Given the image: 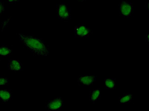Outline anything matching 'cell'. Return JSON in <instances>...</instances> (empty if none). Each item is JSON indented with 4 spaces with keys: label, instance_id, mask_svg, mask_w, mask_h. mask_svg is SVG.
Wrapping results in <instances>:
<instances>
[{
    "label": "cell",
    "instance_id": "cell-1",
    "mask_svg": "<svg viewBox=\"0 0 149 111\" xmlns=\"http://www.w3.org/2000/svg\"><path fill=\"white\" fill-rule=\"evenodd\" d=\"M20 41L35 56L47 57L49 55V50L45 42L33 35L19 33Z\"/></svg>",
    "mask_w": 149,
    "mask_h": 111
},
{
    "label": "cell",
    "instance_id": "cell-2",
    "mask_svg": "<svg viewBox=\"0 0 149 111\" xmlns=\"http://www.w3.org/2000/svg\"><path fill=\"white\" fill-rule=\"evenodd\" d=\"M56 16L61 20H69L71 18V10L65 3H59L56 5Z\"/></svg>",
    "mask_w": 149,
    "mask_h": 111
},
{
    "label": "cell",
    "instance_id": "cell-3",
    "mask_svg": "<svg viewBox=\"0 0 149 111\" xmlns=\"http://www.w3.org/2000/svg\"><path fill=\"white\" fill-rule=\"evenodd\" d=\"M119 12L124 18L130 17L134 12L133 4L127 0H122L119 4Z\"/></svg>",
    "mask_w": 149,
    "mask_h": 111
},
{
    "label": "cell",
    "instance_id": "cell-4",
    "mask_svg": "<svg viewBox=\"0 0 149 111\" xmlns=\"http://www.w3.org/2000/svg\"><path fill=\"white\" fill-rule=\"evenodd\" d=\"M93 33L91 28L87 27L83 24H79L74 28V34L75 38H88Z\"/></svg>",
    "mask_w": 149,
    "mask_h": 111
},
{
    "label": "cell",
    "instance_id": "cell-5",
    "mask_svg": "<svg viewBox=\"0 0 149 111\" xmlns=\"http://www.w3.org/2000/svg\"><path fill=\"white\" fill-rule=\"evenodd\" d=\"M63 105V100L61 97H57L46 103L45 108L48 111H57L60 110Z\"/></svg>",
    "mask_w": 149,
    "mask_h": 111
},
{
    "label": "cell",
    "instance_id": "cell-6",
    "mask_svg": "<svg viewBox=\"0 0 149 111\" xmlns=\"http://www.w3.org/2000/svg\"><path fill=\"white\" fill-rule=\"evenodd\" d=\"M96 80V76L95 75H80L78 77V82L79 85L89 87L94 84Z\"/></svg>",
    "mask_w": 149,
    "mask_h": 111
},
{
    "label": "cell",
    "instance_id": "cell-7",
    "mask_svg": "<svg viewBox=\"0 0 149 111\" xmlns=\"http://www.w3.org/2000/svg\"><path fill=\"white\" fill-rule=\"evenodd\" d=\"M8 67L9 70L15 72L21 71L23 69L22 63L19 60L15 59H11L9 61Z\"/></svg>",
    "mask_w": 149,
    "mask_h": 111
},
{
    "label": "cell",
    "instance_id": "cell-8",
    "mask_svg": "<svg viewBox=\"0 0 149 111\" xmlns=\"http://www.w3.org/2000/svg\"><path fill=\"white\" fill-rule=\"evenodd\" d=\"M13 93L10 89H0V100L4 103H8L12 99Z\"/></svg>",
    "mask_w": 149,
    "mask_h": 111
},
{
    "label": "cell",
    "instance_id": "cell-9",
    "mask_svg": "<svg viewBox=\"0 0 149 111\" xmlns=\"http://www.w3.org/2000/svg\"><path fill=\"white\" fill-rule=\"evenodd\" d=\"M101 89H94L90 92V100L93 103H95L96 101L100 100L101 98Z\"/></svg>",
    "mask_w": 149,
    "mask_h": 111
},
{
    "label": "cell",
    "instance_id": "cell-10",
    "mask_svg": "<svg viewBox=\"0 0 149 111\" xmlns=\"http://www.w3.org/2000/svg\"><path fill=\"white\" fill-rule=\"evenodd\" d=\"M105 88L107 89H115L116 88V79L106 78L104 79Z\"/></svg>",
    "mask_w": 149,
    "mask_h": 111
},
{
    "label": "cell",
    "instance_id": "cell-11",
    "mask_svg": "<svg viewBox=\"0 0 149 111\" xmlns=\"http://www.w3.org/2000/svg\"><path fill=\"white\" fill-rule=\"evenodd\" d=\"M133 99V94L131 93L123 94L122 96L119 97V103L120 104L130 103Z\"/></svg>",
    "mask_w": 149,
    "mask_h": 111
},
{
    "label": "cell",
    "instance_id": "cell-12",
    "mask_svg": "<svg viewBox=\"0 0 149 111\" xmlns=\"http://www.w3.org/2000/svg\"><path fill=\"white\" fill-rule=\"evenodd\" d=\"M12 49L6 45H2L0 46V56L8 57L12 54Z\"/></svg>",
    "mask_w": 149,
    "mask_h": 111
},
{
    "label": "cell",
    "instance_id": "cell-13",
    "mask_svg": "<svg viewBox=\"0 0 149 111\" xmlns=\"http://www.w3.org/2000/svg\"><path fill=\"white\" fill-rule=\"evenodd\" d=\"M9 84L8 79L4 76H0V86L8 85Z\"/></svg>",
    "mask_w": 149,
    "mask_h": 111
},
{
    "label": "cell",
    "instance_id": "cell-14",
    "mask_svg": "<svg viewBox=\"0 0 149 111\" xmlns=\"http://www.w3.org/2000/svg\"><path fill=\"white\" fill-rule=\"evenodd\" d=\"M5 11V8L4 2L1 0H0V15L3 13Z\"/></svg>",
    "mask_w": 149,
    "mask_h": 111
},
{
    "label": "cell",
    "instance_id": "cell-15",
    "mask_svg": "<svg viewBox=\"0 0 149 111\" xmlns=\"http://www.w3.org/2000/svg\"><path fill=\"white\" fill-rule=\"evenodd\" d=\"M20 0H7L8 2L10 3H17L19 2Z\"/></svg>",
    "mask_w": 149,
    "mask_h": 111
},
{
    "label": "cell",
    "instance_id": "cell-16",
    "mask_svg": "<svg viewBox=\"0 0 149 111\" xmlns=\"http://www.w3.org/2000/svg\"><path fill=\"white\" fill-rule=\"evenodd\" d=\"M78 1H80V2H84L86 1V0H77Z\"/></svg>",
    "mask_w": 149,
    "mask_h": 111
}]
</instances>
